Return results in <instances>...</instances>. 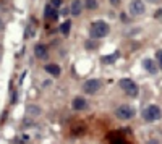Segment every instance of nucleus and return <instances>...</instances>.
I'll use <instances>...</instances> for the list:
<instances>
[{
  "label": "nucleus",
  "mask_w": 162,
  "mask_h": 144,
  "mask_svg": "<svg viewBox=\"0 0 162 144\" xmlns=\"http://www.w3.org/2000/svg\"><path fill=\"white\" fill-rule=\"evenodd\" d=\"M109 31H110V26H109L106 21L97 20V21L92 23L91 28H89V36H91V39H102L109 34Z\"/></svg>",
  "instance_id": "1"
},
{
  "label": "nucleus",
  "mask_w": 162,
  "mask_h": 144,
  "mask_svg": "<svg viewBox=\"0 0 162 144\" xmlns=\"http://www.w3.org/2000/svg\"><path fill=\"white\" fill-rule=\"evenodd\" d=\"M118 86H120V88L123 89L130 97H138L140 89H138V86H136V83L133 81V79H130V78H122L120 81H118Z\"/></svg>",
  "instance_id": "2"
},
{
  "label": "nucleus",
  "mask_w": 162,
  "mask_h": 144,
  "mask_svg": "<svg viewBox=\"0 0 162 144\" xmlns=\"http://www.w3.org/2000/svg\"><path fill=\"white\" fill-rule=\"evenodd\" d=\"M162 117V112H160V107L152 104V105L146 107L143 110V118L146 120V122H156V120H159Z\"/></svg>",
  "instance_id": "3"
},
{
  "label": "nucleus",
  "mask_w": 162,
  "mask_h": 144,
  "mask_svg": "<svg viewBox=\"0 0 162 144\" xmlns=\"http://www.w3.org/2000/svg\"><path fill=\"white\" fill-rule=\"evenodd\" d=\"M135 113H136L135 108L131 105H126V104L117 107V110H115V115H117V118H120V120H131L135 117Z\"/></svg>",
  "instance_id": "4"
},
{
  "label": "nucleus",
  "mask_w": 162,
  "mask_h": 144,
  "mask_svg": "<svg viewBox=\"0 0 162 144\" xmlns=\"http://www.w3.org/2000/svg\"><path fill=\"white\" fill-rule=\"evenodd\" d=\"M101 88H102V81L97 78H91L88 81H84V84H83V91L86 94H96Z\"/></svg>",
  "instance_id": "5"
},
{
  "label": "nucleus",
  "mask_w": 162,
  "mask_h": 144,
  "mask_svg": "<svg viewBox=\"0 0 162 144\" xmlns=\"http://www.w3.org/2000/svg\"><path fill=\"white\" fill-rule=\"evenodd\" d=\"M128 11L135 16H141V15H144V11H146V7H144L143 0H131L130 5H128Z\"/></svg>",
  "instance_id": "6"
},
{
  "label": "nucleus",
  "mask_w": 162,
  "mask_h": 144,
  "mask_svg": "<svg viewBox=\"0 0 162 144\" xmlns=\"http://www.w3.org/2000/svg\"><path fill=\"white\" fill-rule=\"evenodd\" d=\"M71 107H73V110L81 112V110H86V108H88V102H86L84 97L76 96V97L73 99V102H71Z\"/></svg>",
  "instance_id": "7"
},
{
  "label": "nucleus",
  "mask_w": 162,
  "mask_h": 144,
  "mask_svg": "<svg viewBox=\"0 0 162 144\" xmlns=\"http://www.w3.org/2000/svg\"><path fill=\"white\" fill-rule=\"evenodd\" d=\"M34 55H36L39 60H47L49 59V50L44 44H37L36 47H34Z\"/></svg>",
  "instance_id": "8"
},
{
  "label": "nucleus",
  "mask_w": 162,
  "mask_h": 144,
  "mask_svg": "<svg viewBox=\"0 0 162 144\" xmlns=\"http://www.w3.org/2000/svg\"><path fill=\"white\" fill-rule=\"evenodd\" d=\"M44 70L47 71L50 76H54V78H59V76H60V73H62L60 66L57 65V63H47V65L44 66Z\"/></svg>",
  "instance_id": "9"
},
{
  "label": "nucleus",
  "mask_w": 162,
  "mask_h": 144,
  "mask_svg": "<svg viewBox=\"0 0 162 144\" xmlns=\"http://www.w3.org/2000/svg\"><path fill=\"white\" fill-rule=\"evenodd\" d=\"M81 11H83V2L81 0H73L70 5V13L73 16H79Z\"/></svg>",
  "instance_id": "10"
},
{
  "label": "nucleus",
  "mask_w": 162,
  "mask_h": 144,
  "mask_svg": "<svg viewBox=\"0 0 162 144\" xmlns=\"http://www.w3.org/2000/svg\"><path fill=\"white\" fill-rule=\"evenodd\" d=\"M26 113L29 115V117H39L40 113H42V108L36 104H28L26 105Z\"/></svg>",
  "instance_id": "11"
},
{
  "label": "nucleus",
  "mask_w": 162,
  "mask_h": 144,
  "mask_svg": "<svg viewBox=\"0 0 162 144\" xmlns=\"http://www.w3.org/2000/svg\"><path fill=\"white\" fill-rule=\"evenodd\" d=\"M143 68H144V70H146L148 73H151V74H156V73H157L156 63H154V60H151V59H144V60H143Z\"/></svg>",
  "instance_id": "12"
},
{
  "label": "nucleus",
  "mask_w": 162,
  "mask_h": 144,
  "mask_svg": "<svg viewBox=\"0 0 162 144\" xmlns=\"http://www.w3.org/2000/svg\"><path fill=\"white\" fill-rule=\"evenodd\" d=\"M70 28H71V23L70 21H65L60 25V32L63 34V36H68L70 34Z\"/></svg>",
  "instance_id": "13"
},
{
  "label": "nucleus",
  "mask_w": 162,
  "mask_h": 144,
  "mask_svg": "<svg viewBox=\"0 0 162 144\" xmlns=\"http://www.w3.org/2000/svg\"><path fill=\"white\" fill-rule=\"evenodd\" d=\"M84 7L88 10H97L99 3H97V0H84Z\"/></svg>",
  "instance_id": "14"
},
{
  "label": "nucleus",
  "mask_w": 162,
  "mask_h": 144,
  "mask_svg": "<svg viewBox=\"0 0 162 144\" xmlns=\"http://www.w3.org/2000/svg\"><path fill=\"white\" fill-rule=\"evenodd\" d=\"M118 55H120L118 52H115V54L109 55V57H102V62H104V63H110V62H114V59H117Z\"/></svg>",
  "instance_id": "15"
},
{
  "label": "nucleus",
  "mask_w": 162,
  "mask_h": 144,
  "mask_svg": "<svg viewBox=\"0 0 162 144\" xmlns=\"http://www.w3.org/2000/svg\"><path fill=\"white\" fill-rule=\"evenodd\" d=\"M156 60H157V63H159V68L162 70V50L160 49L156 50Z\"/></svg>",
  "instance_id": "16"
},
{
  "label": "nucleus",
  "mask_w": 162,
  "mask_h": 144,
  "mask_svg": "<svg viewBox=\"0 0 162 144\" xmlns=\"http://www.w3.org/2000/svg\"><path fill=\"white\" fill-rule=\"evenodd\" d=\"M84 45H86V49H97V47H99L96 41H86Z\"/></svg>",
  "instance_id": "17"
},
{
  "label": "nucleus",
  "mask_w": 162,
  "mask_h": 144,
  "mask_svg": "<svg viewBox=\"0 0 162 144\" xmlns=\"http://www.w3.org/2000/svg\"><path fill=\"white\" fill-rule=\"evenodd\" d=\"M52 7H54V8H57V7H60V5H62V0H52Z\"/></svg>",
  "instance_id": "18"
},
{
  "label": "nucleus",
  "mask_w": 162,
  "mask_h": 144,
  "mask_svg": "<svg viewBox=\"0 0 162 144\" xmlns=\"http://www.w3.org/2000/svg\"><path fill=\"white\" fill-rule=\"evenodd\" d=\"M109 2H110V5H114V7H117V5H120L122 0H109Z\"/></svg>",
  "instance_id": "19"
},
{
  "label": "nucleus",
  "mask_w": 162,
  "mask_h": 144,
  "mask_svg": "<svg viewBox=\"0 0 162 144\" xmlns=\"http://www.w3.org/2000/svg\"><path fill=\"white\" fill-rule=\"evenodd\" d=\"M148 144H160V142H159L157 139H149V141H148Z\"/></svg>",
  "instance_id": "20"
},
{
  "label": "nucleus",
  "mask_w": 162,
  "mask_h": 144,
  "mask_svg": "<svg viewBox=\"0 0 162 144\" xmlns=\"http://www.w3.org/2000/svg\"><path fill=\"white\" fill-rule=\"evenodd\" d=\"M62 13H63V15H67V13H70V10H68V8H63V10H62Z\"/></svg>",
  "instance_id": "21"
},
{
  "label": "nucleus",
  "mask_w": 162,
  "mask_h": 144,
  "mask_svg": "<svg viewBox=\"0 0 162 144\" xmlns=\"http://www.w3.org/2000/svg\"><path fill=\"white\" fill-rule=\"evenodd\" d=\"M148 2H151V3H157L159 0H148Z\"/></svg>",
  "instance_id": "22"
},
{
  "label": "nucleus",
  "mask_w": 162,
  "mask_h": 144,
  "mask_svg": "<svg viewBox=\"0 0 162 144\" xmlns=\"http://www.w3.org/2000/svg\"><path fill=\"white\" fill-rule=\"evenodd\" d=\"M156 16H162V10H160V11H157V13H156Z\"/></svg>",
  "instance_id": "23"
},
{
  "label": "nucleus",
  "mask_w": 162,
  "mask_h": 144,
  "mask_svg": "<svg viewBox=\"0 0 162 144\" xmlns=\"http://www.w3.org/2000/svg\"><path fill=\"white\" fill-rule=\"evenodd\" d=\"M0 26H2V23H0Z\"/></svg>",
  "instance_id": "24"
},
{
  "label": "nucleus",
  "mask_w": 162,
  "mask_h": 144,
  "mask_svg": "<svg viewBox=\"0 0 162 144\" xmlns=\"http://www.w3.org/2000/svg\"><path fill=\"white\" fill-rule=\"evenodd\" d=\"M0 59H2V57H0Z\"/></svg>",
  "instance_id": "25"
}]
</instances>
